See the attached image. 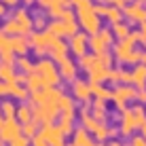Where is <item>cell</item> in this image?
Returning a JSON list of instances; mask_svg holds the SVG:
<instances>
[{"label":"cell","mask_w":146,"mask_h":146,"mask_svg":"<svg viewBox=\"0 0 146 146\" xmlns=\"http://www.w3.org/2000/svg\"><path fill=\"white\" fill-rule=\"evenodd\" d=\"M78 119H80V125L93 135V140L106 142V140H114V135L119 133V129L110 127L108 123H102V121H98L93 117L91 114V104H83V108L78 110Z\"/></svg>","instance_id":"cell-1"},{"label":"cell","mask_w":146,"mask_h":146,"mask_svg":"<svg viewBox=\"0 0 146 146\" xmlns=\"http://www.w3.org/2000/svg\"><path fill=\"white\" fill-rule=\"evenodd\" d=\"M34 72H36L38 76L44 80V85H47V87H59V83H62L57 62L51 59V57H38L36 66H34Z\"/></svg>","instance_id":"cell-2"},{"label":"cell","mask_w":146,"mask_h":146,"mask_svg":"<svg viewBox=\"0 0 146 146\" xmlns=\"http://www.w3.org/2000/svg\"><path fill=\"white\" fill-rule=\"evenodd\" d=\"M112 42H114V34L110 32V30H100L98 34H91V36H89V49H91V53H95V55L110 51Z\"/></svg>","instance_id":"cell-3"},{"label":"cell","mask_w":146,"mask_h":146,"mask_svg":"<svg viewBox=\"0 0 146 146\" xmlns=\"http://www.w3.org/2000/svg\"><path fill=\"white\" fill-rule=\"evenodd\" d=\"M135 93H138V89L133 87V85H117V87L112 89V95H110V102L114 104L119 110L125 108L129 102H133L135 100Z\"/></svg>","instance_id":"cell-4"},{"label":"cell","mask_w":146,"mask_h":146,"mask_svg":"<svg viewBox=\"0 0 146 146\" xmlns=\"http://www.w3.org/2000/svg\"><path fill=\"white\" fill-rule=\"evenodd\" d=\"M30 44H32V51L38 55V57H44V55L49 53V47H51V42H53V34H49V32H42V30H36V32H32L30 34Z\"/></svg>","instance_id":"cell-5"},{"label":"cell","mask_w":146,"mask_h":146,"mask_svg":"<svg viewBox=\"0 0 146 146\" xmlns=\"http://www.w3.org/2000/svg\"><path fill=\"white\" fill-rule=\"evenodd\" d=\"M34 121L38 125H49L55 123L59 117V104H42V106H32Z\"/></svg>","instance_id":"cell-6"},{"label":"cell","mask_w":146,"mask_h":146,"mask_svg":"<svg viewBox=\"0 0 146 146\" xmlns=\"http://www.w3.org/2000/svg\"><path fill=\"white\" fill-rule=\"evenodd\" d=\"M70 95H72L74 100H76L78 104H91L93 102V91H91V83L89 80H72L70 83Z\"/></svg>","instance_id":"cell-7"},{"label":"cell","mask_w":146,"mask_h":146,"mask_svg":"<svg viewBox=\"0 0 146 146\" xmlns=\"http://www.w3.org/2000/svg\"><path fill=\"white\" fill-rule=\"evenodd\" d=\"M40 135L49 142V146H68L66 138L68 135L57 127V123H49V125H40Z\"/></svg>","instance_id":"cell-8"},{"label":"cell","mask_w":146,"mask_h":146,"mask_svg":"<svg viewBox=\"0 0 146 146\" xmlns=\"http://www.w3.org/2000/svg\"><path fill=\"white\" fill-rule=\"evenodd\" d=\"M78 21H80V28L85 30L87 34H98L100 30V17L95 15V11L91 7H87V9H80V13H78Z\"/></svg>","instance_id":"cell-9"},{"label":"cell","mask_w":146,"mask_h":146,"mask_svg":"<svg viewBox=\"0 0 146 146\" xmlns=\"http://www.w3.org/2000/svg\"><path fill=\"white\" fill-rule=\"evenodd\" d=\"M138 131V125H135L133 112L129 106L121 108V121H119V133L125 135V138H131V135Z\"/></svg>","instance_id":"cell-10"},{"label":"cell","mask_w":146,"mask_h":146,"mask_svg":"<svg viewBox=\"0 0 146 146\" xmlns=\"http://www.w3.org/2000/svg\"><path fill=\"white\" fill-rule=\"evenodd\" d=\"M57 68H59L62 80H66V83H72V80L78 78V64H76V59H72L70 55L64 57L62 62H57Z\"/></svg>","instance_id":"cell-11"},{"label":"cell","mask_w":146,"mask_h":146,"mask_svg":"<svg viewBox=\"0 0 146 146\" xmlns=\"http://www.w3.org/2000/svg\"><path fill=\"white\" fill-rule=\"evenodd\" d=\"M21 133H23V125L19 123L17 119H4V125L0 127V138L7 144L13 142L15 138H19Z\"/></svg>","instance_id":"cell-12"},{"label":"cell","mask_w":146,"mask_h":146,"mask_svg":"<svg viewBox=\"0 0 146 146\" xmlns=\"http://www.w3.org/2000/svg\"><path fill=\"white\" fill-rule=\"evenodd\" d=\"M70 53L74 55V57H83L85 53H89V36L85 32H76L74 36H70Z\"/></svg>","instance_id":"cell-13"},{"label":"cell","mask_w":146,"mask_h":146,"mask_svg":"<svg viewBox=\"0 0 146 146\" xmlns=\"http://www.w3.org/2000/svg\"><path fill=\"white\" fill-rule=\"evenodd\" d=\"M17 55L13 53V47H11V36L4 34L0 30V62H7V64H15Z\"/></svg>","instance_id":"cell-14"},{"label":"cell","mask_w":146,"mask_h":146,"mask_svg":"<svg viewBox=\"0 0 146 146\" xmlns=\"http://www.w3.org/2000/svg\"><path fill=\"white\" fill-rule=\"evenodd\" d=\"M7 98L23 102V100L30 98V91H28V87L23 83H19V80H11V83H7Z\"/></svg>","instance_id":"cell-15"},{"label":"cell","mask_w":146,"mask_h":146,"mask_svg":"<svg viewBox=\"0 0 146 146\" xmlns=\"http://www.w3.org/2000/svg\"><path fill=\"white\" fill-rule=\"evenodd\" d=\"M68 53H70V44L64 42L62 38H53L51 47H49V57L55 62H62L64 57H68Z\"/></svg>","instance_id":"cell-16"},{"label":"cell","mask_w":146,"mask_h":146,"mask_svg":"<svg viewBox=\"0 0 146 146\" xmlns=\"http://www.w3.org/2000/svg\"><path fill=\"white\" fill-rule=\"evenodd\" d=\"M74 121H76V112H59V117H57L55 123H57V127L62 129L66 135H72L74 129H76Z\"/></svg>","instance_id":"cell-17"},{"label":"cell","mask_w":146,"mask_h":146,"mask_svg":"<svg viewBox=\"0 0 146 146\" xmlns=\"http://www.w3.org/2000/svg\"><path fill=\"white\" fill-rule=\"evenodd\" d=\"M131 85L135 89H146V64H135L131 68Z\"/></svg>","instance_id":"cell-18"},{"label":"cell","mask_w":146,"mask_h":146,"mask_svg":"<svg viewBox=\"0 0 146 146\" xmlns=\"http://www.w3.org/2000/svg\"><path fill=\"white\" fill-rule=\"evenodd\" d=\"M13 19L21 26V30H23V36H30L32 34V30H34V21H32V17L23 11V9H19V11H15V15H13Z\"/></svg>","instance_id":"cell-19"},{"label":"cell","mask_w":146,"mask_h":146,"mask_svg":"<svg viewBox=\"0 0 146 146\" xmlns=\"http://www.w3.org/2000/svg\"><path fill=\"white\" fill-rule=\"evenodd\" d=\"M110 70L112 68H104V66H98V68H93L91 72H87V80L89 83H98V85H104V83H108L110 80Z\"/></svg>","instance_id":"cell-20"},{"label":"cell","mask_w":146,"mask_h":146,"mask_svg":"<svg viewBox=\"0 0 146 146\" xmlns=\"http://www.w3.org/2000/svg\"><path fill=\"white\" fill-rule=\"evenodd\" d=\"M11 47H13V53L19 57V55H28L32 44H30L28 36H11Z\"/></svg>","instance_id":"cell-21"},{"label":"cell","mask_w":146,"mask_h":146,"mask_svg":"<svg viewBox=\"0 0 146 146\" xmlns=\"http://www.w3.org/2000/svg\"><path fill=\"white\" fill-rule=\"evenodd\" d=\"M72 142L76 144V146H93V135L87 131V129L80 125V127H76L74 129V133H72Z\"/></svg>","instance_id":"cell-22"},{"label":"cell","mask_w":146,"mask_h":146,"mask_svg":"<svg viewBox=\"0 0 146 146\" xmlns=\"http://www.w3.org/2000/svg\"><path fill=\"white\" fill-rule=\"evenodd\" d=\"M106 104L108 102H102V100H95V98L91 102V114L98 121H102V123H106V121H108V108H106Z\"/></svg>","instance_id":"cell-23"},{"label":"cell","mask_w":146,"mask_h":146,"mask_svg":"<svg viewBox=\"0 0 146 146\" xmlns=\"http://www.w3.org/2000/svg\"><path fill=\"white\" fill-rule=\"evenodd\" d=\"M0 80H2V83L17 80V66H15V64L0 62Z\"/></svg>","instance_id":"cell-24"},{"label":"cell","mask_w":146,"mask_h":146,"mask_svg":"<svg viewBox=\"0 0 146 146\" xmlns=\"http://www.w3.org/2000/svg\"><path fill=\"white\" fill-rule=\"evenodd\" d=\"M98 66H100V59H98L95 53H85L83 57H78V68L85 70V72H91V70L98 68Z\"/></svg>","instance_id":"cell-25"},{"label":"cell","mask_w":146,"mask_h":146,"mask_svg":"<svg viewBox=\"0 0 146 146\" xmlns=\"http://www.w3.org/2000/svg\"><path fill=\"white\" fill-rule=\"evenodd\" d=\"M26 87H28L30 93H34V91H40V89H44L47 85H44V80L40 78L36 72H30V74H26Z\"/></svg>","instance_id":"cell-26"},{"label":"cell","mask_w":146,"mask_h":146,"mask_svg":"<svg viewBox=\"0 0 146 146\" xmlns=\"http://www.w3.org/2000/svg\"><path fill=\"white\" fill-rule=\"evenodd\" d=\"M125 15H127V19H129V21H133V23H144L146 21V9L138 7V4L129 7L127 11H125Z\"/></svg>","instance_id":"cell-27"},{"label":"cell","mask_w":146,"mask_h":146,"mask_svg":"<svg viewBox=\"0 0 146 146\" xmlns=\"http://www.w3.org/2000/svg\"><path fill=\"white\" fill-rule=\"evenodd\" d=\"M15 119H17L21 125H26V123H30V121H34L32 106H30V104H21V106H17V114H15Z\"/></svg>","instance_id":"cell-28"},{"label":"cell","mask_w":146,"mask_h":146,"mask_svg":"<svg viewBox=\"0 0 146 146\" xmlns=\"http://www.w3.org/2000/svg\"><path fill=\"white\" fill-rule=\"evenodd\" d=\"M15 66H17V70H19L21 74H30V72H34L36 62H32L28 55H19V57L15 59Z\"/></svg>","instance_id":"cell-29"},{"label":"cell","mask_w":146,"mask_h":146,"mask_svg":"<svg viewBox=\"0 0 146 146\" xmlns=\"http://www.w3.org/2000/svg\"><path fill=\"white\" fill-rule=\"evenodd\" d=\"M0 114H2L4 119H15V114H17V106H15V102L11 98H7V100L0 102Z\"/></svg>","instance_id":"cell-30"},{"label":"cell","mask_w":146,"mask_h":146,"mask_svg":"<svg viewBox=\"0 0 146 146\" xmlns=\"http://www.w3.org/2000/svg\"><path fill=\"white\" fill-rule=\"evenodd\" d=\"M91 91H93V98H95V100H102V102H110L112 89L104 87V85H98V83H91Z\"/></svg>","instance_id":"cell-31"},{"label":"cell","mask_w":146,"mask_h":146,"mask_svg":"<svg viewBox=\"0 0 146 146\" xmlns=\"http://www.w3.org/2000/svg\"><path fill=\"white\" fill-rule=\"evenodd\" d=\"M59 112H76V100L70 93H64L59 98Z\"/></svg>","instance_id":"cell-32"},{"label":"cell","mask_w":146,"mask_h":146,"mask_svg":"<svg viewBox=\"0 0 146 146\" xmlns=\"http://www.w3.org/2000/svg\"><path fill=\"white\" fill-rule=\"evenodd\" d=\"M47 32L49 34H53L55 38H64V36H68L66 34V23L62 21V19H57V21H51L47 26Z\"/></svg>","instance_id":"cell-33"},{"label":"cell","mask_w":146,"mask_h":146,"mask_svg":"<svg viewBox=\"0 0 146 146\" xmlns=\"http://www.w3.org/2000/svg\"><path fill=\"white\" fill-rule=\"evenodd\" d=\"M131 112H133L135 125H138V131H140V127L146 123V108L142 106V104H135V106H131Z\"/></svg>","instance_id":"cell-34"},{"label":"cell","mask_w":146,"mask_h":146,"mask_svg":"<svg viewBox=\"0 0 146 146\" xmlns=\"http://www.w3.org/2000/svg\"><path fill=\"white\" fill-rule=\"evenodd\" d=\"M112 34H114V36H117L119 40H123V38H127L129 36V34H131V30H129L127 26H125V23H114V28H112Z\"/></svg>","instance_id":"cell-35"},{"label":"cell","mask_w":146,"mask_h":146,"mask_svg":"<svg viewBox=\"0 0 146 146\" xmlns=\"http://www.w3.org/2000/svg\"><path fill=\"white\" fill-rule=\"evenodd\" d=\"M38 131H40V125L36 123V121H30V123H26V125H23V135H28L30 140H32V138H34V135H36Z\"/></svg>","instance_id":"cell-36"},{"label":"cell","mask_w":146,"mask_h":146,"mask_svg":"<svg viewBox=\"0 0 146 146\" xmlns=\"http://www.w3.org/2000/svg\"><path fill=\"white\" fill-rule=\"evenodd\" d=\"M9 146H32V140L28 138V135H19V138H15L13 142H9Z\"/></svg>","instance_id":"cell-37"},{"label":"cell","mask_w":146,"mask_h":146,"mask_svg":"<svg viewBox=\"0 0 146 146\" xmlns=\"http://www.w3.org/2000/svg\"><path fill=\"white\" fill-rule=\"evenodd\" d=\"M119 68H121V83L119 85H131V70H127L123 66H119Z\"/></svg>","instance_id":"cell-38"},{"label":"cell","mask_w":146,"mask_h":146,"mask_svg":"<svg viewBox=\"0 0 146 146\" xmlns=\"http://www.w3.org/2000/svg\"><path fill=\"white\" fill-rule=\"evenodd\" d=\"M127 146H146V138H144V135H140V133L138 135L133 133L131 138H129V144Z\"/></svg>","instance_id":"cell-39"},{"label":"cell","mask_w":146,"mask_h":146,"mask_svg":"<svg viewBox=\"0 0 146 146\" xmlns=\"http://www.w3.org/2000/svg\"><path fill=\"white\" fill-rule=\"evenodd\" d=\"M106 17H108L112 23H119V21H121V13L117 11V9H108V15H106Z\"/></svg>","instance_id":"cell-40"},{"label":"cell","mask_w":146,"mask_h":146,"mask_svg":"<svg viewBox=\"0 0 146 146\" xmlns=\"http://www.w3.org/2000/svg\"><path fill=\"white\" fill-rule=\"evenodd\" d=\"M32 146H49V142H47L40 133H36V135L32 138Z\"/></svg>","instance_id":"cell-41"},{"label":"cell","mask_w":146,"mask_h":146,"mask_svg":"<svg viewBox=\"0 0 146 146\" xmlns=\"http://www.w3.org/2000/svg\"><path fill=\"white\" fill-rule=\"evenodd\" d=\"M110 83H121V68L110 70Z\"/></svg>","instance_id":"cell-42"},{"label":"cell","mask_w":146,"mask_h":146,"mask_svg":"<svg viewBox=\"0 0 146 146\" xmlns=\"http://www.w3.org/2000/svg\"><path fill=\"white\" fill-rule=\"evenodd\" d=\"M135 102L146 106V89H138V93H135Z\"/></svg>","instance_id":"cell-43"},{"label":"cell","mask_w":146,"mask_h":146,"mask_svg":"<svg viewBox=\"0 0 146 146\" xmlns=\"http://www.w3.org/2000/svg\"><path fill=\"white\" fill-rule=\"evenodd\" d=\"M138 36H140V42H142L144 47H146V21L142 23V26H140V32H138Z\"/></svg>","instance_id":"cell-44"},{"label":"cell","mask_w":146,"mask_h":146,"mask_svg":"<svg viewBox=\"0 0 146 146\" xmlns=\"http://www.w3.org/2000/svg\"><path fill=\"white\" fill-rule=\"evenodd\" d=\"M4 95H7V83L0 80V98H4Z\"/></svg>","instance_id":"cell-45"},{"label":"cell","mask_w":146,"mask_h":146,"mask_svg":"<svg viewBox=\"0 0 146 146\" xmlns=\"http://www.w3.org/2000/svg\"><path fill=\"white\" fill-rule=\"evenodd\" d=\"M34 26H36V28H42V26H44V19H42V17H36V19H34Z\"/></svg>","instance_id":"cell-46"},{"label":"cell","mask_w":146,"mask_h":146,"mask_svg":"<svg viewBox=\"0 0 146 146\" xmlns=\"http://www.w3.org/2000/svg\"><path fill=\"white\" fill-rule=\"evenodd\" d=\"M0 2H2V4H9V7H15V4H17V0H0Z\"/></svg>","instance_id":"cell-47"},{"label":"cell","mask_w":146,"mask_h":146,"mask_svg":"<svg viewBox=\"0 0 146 146\" xmlns=\"http://www.w3.org/2000/svg\"><path fill=\"white\" fill-rule=\"evenodd\" d=\"M110 146H127V144H123V142H119V140H110Z\"/></svg>","instance_id":"cell-48"},{"label":"cell","mask_w":146,"mask_h":146,"mask_svg":"<svg viewBox=\"0 0 146 146\" xmlns=\"http://www.w3.org/2000/svg\"><path fill=\"white\" fill-rule=\"evenodd\" d=\"M4 13H7V4L0 2V17H4Z\"/></svg>","instance_id":"cell-49"},{"label":"cell","mask_w":146,"mask_h":146,"mask_svg":"<svg viewBox=\"0 0 146 146\" xmlns=\"http://www.w3.org/2000/svg\"><path fill=\"white\" fill-rule=\"evenodd\" d=\"M93 146H108V144H106V142H102V140H95Z\"/></svg>","instance_id":"cell-50"},{"label":"cell","mask_w":146,"mask_h":146,"mask_svg":"<svg viewBox=\"0 0 146 146\" xmlns=\"http://www.w3.org/2000/svg\"><path fill=\"white\" fill-rule=\"evenodd\" d=\"M140 135H144V138H146V123L142 125V127H140Z\"/></svg>","instance_id":"cell-51"},{"label":"cell","mask_w":146,"mask_h":146,"mask_svg":"<svg viewBox=\"0 0 146 146\" xmlns=\"http://www.w3.org/2000/svg\"><path fill=\"white\" fill-rule=\"evenodd\" d=\"M142 64H146V51L142 53Z\"/></svg>","instance_id":"cell-52"},{"label":"cell","mask_w":146,"mask_h":146,"mask_svg":"<svg viewBox=\"0 0 146 146\" xmlns=\"http://www.w3.org/2000/svg\"><path fill=\"white\" fill-rule=\"evenodd\" d=\"M2 125H4V117L0 114V127H2Z\"/></svg>","instance_id":"cell-53"},{"label":"cell","mask_w":146,"mask_h":146,"mask_svg":"<svg viewBox=\"0 0 146 146\" xmlns=\"http://www.w3.org/2000/svg\"><path fill=\"white\" fill-rule=\"evenodd\" d=\"M0 146H7V142H4V140H2V138H0Z\"/></svg>","instance_id":"cell-54"},{"label":"cell","mask_w":146,"mask_h":146,"mask_svg":"<svg viewBox=\"0 0 146 146\" xmlns=\"http://www.w3.org/2000/svg\"><path fill=\"white\" fill-rule=\"evenodd\" d=\"M23 2H26V4H32V2H34V0H23Z\"/></svg>","instance_id":"cell-55"},{"label":"cell","mask_w":146,"mask_h":146,"mask_svg":"<svg viewBox=\"0 0 146 146\" xmlns=\"http://www.w3.org/2000/svg\"><path fill=\"white\" fill-rule=\"evenodd\" d=\"M68 146H76V144H74V142H70V144H68Z\"/></svg>","instance_id":"cell-56"},{"label":"cell","mask_w":146,"mask_h":146,"mask_svg":"<svg viewBox=\"0 0 146 146\" xmlns=\"http://www.w3.org/2000/svg\"><path fill=\"white\" fill-rule=\"evenodd\" d=\"M144 108H146V106H144Z\"/></svg>","instance_id":"cell-57"}]
</instances>
